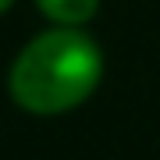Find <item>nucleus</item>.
<instances>
[{
    "mask_svg": "<svg viewBox=\"0 0 160 160\" xmlns=\"http://www.w3.org/2000/svg\"><path fill=\"white\" fill-rule=\"evenodd\" d=\"M103 75V57L86 32L61 25L43 32L18 53L11 68V96L29 114H64L86 103Z\"/></svg>",
    "mask_w": 160,
    "mask_h": 160,
    "instance_id": "1",
    "label": "nucleus"
},
{
    "mask_svg": "<svg viewBox=\"0 0 160 160\" xmlns=\"http://www.w3.org/2000/svg\"><path fill=\"white\" fill-rule=\"evenodd\" d=\"M39 4V11L50 18V22H57V25H82V22H89L92 14H96V4L100 0H36Z\"/></svg>",
    "mask_w": 160,
    "mask_h": 160,
    "instance_id": "2",
    "label": "nucleus"
},
{
    "mask_svg": "<svg viewBox=\"0 0 160 160\" xmlns=\"http://www.w3.org/2000/svg\"><path fill=\"white\" fill-rule=\"evenodd\" d=\"M11 4H14V0H0V14H4V11H7Z\"/></svg>",
    "mask_w": 160,
    "mask_h": 160,
    "instance_id": "3",
    "label": "nucleus"
}]
</instances>
